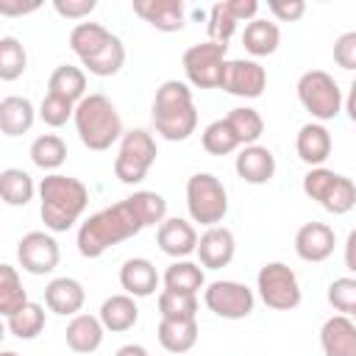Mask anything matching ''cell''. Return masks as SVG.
I'll use <instances>...</instances> for the list:
<instances>
[{
	"instance_id": "cell-1",
	"label": "cell",
	"mask_w": 356,
	"mask_h": 356,
	"mask_svg": "<svg viewBox=\"0 0 356 356\" xmlns=\"http://www.w3.org/2000/svg\"><path fill=\"white\" fill-rule=\"evenodd\" d=\"M167 220V200L159 192H134L125 200L106 206L78 228V253L83 259H100L108 248L136 236L150 225H161Z\"/></svg>"
},
{
	"instance_id": "cell-2",
	"label": "cell",
	"mask_w": 356,
	"mask_h": 356,
	"mask_svg": "<svg viewBox=\"0 0 356 356\" xmlns=\"http://www.w3.org/2000/svg\"><path fill=\"white\" fill-rule=\"evenodd\" d=\"M39 200H42L39 214H42L44 228L53 234H64L81 220L89 203V189L83 181L72 175L50 172L39 184Z\"/></svg>"
},
{
	"instance_id": "cell-3",
	"label": "cell",
	"mask_w": 356,
	"mask_h": 356,
	"mask_svg": "<svg viewBox=\"0 0 356 356\" xmlns=\"http://www.w3.org/2000/svg\"><path fill=\"white\" fill-rule=\"evenodd\" d=\"M70 47L81 58V64L97 78H111L125 64L122 39L114 36L100 22H78L70 31Z\"/></svg>"
},
{
	"instance_id": "cell-4",
	"label": "cell",
	"mask_w": 356,
	"mask_h": 356,
	"mask_svg": "<svg viewBox=\"0 0 356 356\" xmlns=\"http://www.w3.org/2000/svg\"><path fill=\"white\" fill-rule=\"evenodd\" d=\"M153 125L167 142H184L197 128L192 89L184 81H164L153 97Z\"/></svg>"
},
{
	"instance_id": "cell-5",
	"label": "cell",
	"mask_w": 356,
	"mask_h": 356,
	"mask_svg": "<svg viewBox=\"0 0 356 356\" xmlns=\"http://www.w3.org/2000/svg\"><path fill=\"white\" fill-rule=\"evenodd\" d=\"M75 131L83 147L89 150H108L117 139H122V120L117 106L106 95H86L75 106Z\"/></svg>"
},
{
	"instance_id": "cell-6",
	"label": "cell",
	"mask_w": 356,
	"mask_h": 356,
	"mask_svg": "<svg viewBox=\"0 0 356 356\" xmlns=\"http://www.w3.org/2000/svg\"><path fill=\"white\" fill-rule=\"evenodd\" d=\"M186 209L195 222L209 228L220 225L228 214V192L222 181L211 172H195L186 181Z\"/></svg>"
},
{
	"instance_id": "cell-7",
	"label": "cell",
	"mask_w": 356,
	"mask_h": 356,
	"mask_svg": "<svg viewBox=\"0 0 356 356\" xmlns=\"http://www.w3.org/2000/svg\"><path fill=\"white\" fill-rule=\"evenodd\" d=\"M303 192L328 214H348L356 206V184L328 167H312L303 175Z\"/></svg>"
},
{
	"instance_id": "cell-8",
	"label": "cell",
	"mask_w": 356,
	"mask_h": 356,
	"mask_svg": "<svg viewBox=\"0 0 356 356\" xmlns=\"http://www.w3.org/2000/svg\"><path fill=\"white\" fill-rule=\"evenodd\" d=\"M156 156H159V147H156V139L150 131H145V128L125 131L120 139L117 159H114V175L122 184H142L147 170L153 167Z\"/></svg>"
},
{
	"instance_id": "cell-9",
	"label": "cell",
	"mask_w": 356,
	"mask_h": 356,
	"mask_svg": "<svg viewBox=\"0 0 356 356\" xmlns=\"http://www.w3.org/2000/svg\"><path fill=\"white\" fill-rule=\"evenodd\" d=\"M298 100L317 122H328L342 111V89L325 70H309L298 78Z\"/></svg>"
},
{
	"instance_id": "cell-10",
	"label": "cell",
	"mask_w": 356,
	"mask_h": 356,
	"mask_svg": "<svg viewBox=\"0 0 356 356\" xmlns=\"http://www.w3.org/2000/svg\"><path fill=\"white\" fill-rule=\"evenodd\" d=\"M256 289H259V298L264 300V306L275 309V312H292L300 303L298 275L284 261H267L256 275Z\"/></svg>"
},
{
	"instance_id": "cell-11",
	"label": "cell",
	"mask_w": 356,
	"mask_h": 356,
	"mask_svg": "<svg viewBox=\"0 0 356 356\" xmlns=\"http://www.w3.org/2000/svg\"><path fill=\"white\" fill-rule=\"evenodd\" d=\"M225 53H228V44H220V42H200V44H192L186 53H184V72H186V81L197 89H220L222 83V70H225Z\"/></svg>"
},
{
	"instance_id": "cell-12",
	"label": "cell",
	"mask_w": 356,
	"mask_h": 356,
	"mask_svg": "<svg viewBox=\"0 0 356 356\" xmlns=\"http://www.w3.org/2000/svg\"><path fill=\"white\" fill-rule=\"evenodd\" d=\"M203 303L222 320H242L253 312L256 295L239 281H211L203 292Z\"/></svg>"
},
{
	"instance_id": "cell-13",
	"label": "cell",
	"mask_w": 356,
	"mask_h": 356,
	"mask_svg": "<svg viewBox=\"0 0 356 356\" xmlns=\"http://www.w3.org/2000/svg\"><path fill=\"white\" fill-rule=\"evenodd\" d=\"M17 259H19V267L31 275H47L58 267V259H61V250H58V242L44 234V231H31L25 234L19 242H17Z\"/></svg>"
},
{
	"instance_id": "cell-14",
	"label": "cell",
	"mask_w": 356,
	"mask_h": 356,
	"mask_svg": "<svg viewBox=\"0 0 356 356\" xmlns=\"http://www.w3.org/2000/svg\"><path fill=\"white\" fill-rule=\"evenodd\" d=\"M220 89L234 97H261V92L267 89V72L253 58H231L225 61Z\"/></svg>"
},
{
	"instance_id": "cell-15",
	"label": "cell",
	"mask_w": 356,
	"mask_h": 356,
	"mask_svg": "<svg viewBox=\"0 0 356 356\" xmlns=\"http://www.w3.org/2000/svg\"><path fill=\"white\" fill-rule=\"evenodd\" d=\"M134 14H139L147 25L164 33H175L186 22L184 0H134Z\"/></svg>"
},
{
	"instance_id": "cell-16",
	"label": "cell",
	"mask_w": 356,
	"mask_h": 356,
	"mask_svg": "<svg viewBox=\"0 0 356 356\" xmlns=\"http://www.w3.org/2000/svg\"><path fill=\"white\" fill-rule=\"evenodd\" d=\"M156 242H159L161 253H167L178 261V259H186L189 253L197 250V231L189 220L167 217L156 231Z\"/></svg>"
},
{
	"instance_id": "cell-17",
	"label": "cell",
	"mask_w": 356,
	"mask_h": 356,
	"mask_svg": "<svg viewBox=\"0 0 356 356\" xmlns=\"http://www.w3.org/2000/svg\"><path fill=\"white\" fill-rule=\"evenodd\" d=\"M334 245H337V234L325 222H306L295 234V253L312 264L325 261L334 253Z\"/></svg>"
},
{
	"instance_id": "cell-18",
	"label": "cell",
	"mask_w": 356,
	"mask_h": 356,
	"mask_svg": "<svg viewBox=\"0 0 356 356\" xmlns=\"http://www.w3.org/2000/svg\"><path fill=\"white\" fill-rule=\"evenodd\" d=\"M234 253H236V239H234L231 228H225V225L206 228V234L197 239V259L206 270L228 267Z\"/></svg>"
},
{
	"instance_id": "cell-19",
	"label": "cell",
	"mask_w": 356,
	"mask_h": 356,
	"mask_svg": "<svg viewBox=\"0 0 356 356\" xmlns=\"http://www.w3.org/2000/svg\"><path fill=\"white\" fill-rule=\"evenodd\" d=\"M234 170L236 175L245 181V184H253V186H261L267 181H273L275 175V156L270 147H261V145H248L239 150L236 161H234Z\"/></svg>"
},
{
	"instance_id": "cell-20",
	"label": "cell",
	"mask_w": 356,
	"mask_h": 356,
	"mask_svg": "<svg viewBox=\"0 0 356 356\" xmlns=\"http://www.w3.org/2000/svg\"><path fill=\"white\" fill-rule=\"evenodd\" d=\"M83 300H86V289L81 281L70 278V275H61V278H53L47 286H44V303L53 314H61V317H75L81 309H83Z\"/></svg>"
},
{
	"instance_id": "cell-21",
	"label": "cell",
	"mask_w": 356,
	"mask_h": 356,
	"mask_svg": "<svg viewBox=\"0 0 356 356\" xmlns=\"http://www.w3.org/2000/svg\"><path fill=\"white\" fill-rule=\"evenodd\" d=\"M325 356H356V323L348 314H334L320 328Z\"/></svg>"
},
{
	"instance_id": "cell-22",
	"label": "cell",
	"mask_w": 356,
	"mask_h": 356,
	"mask_svg": "<svg viewBox=\"0 0 356 356\" xmlns=\"http://www.w3.org/2000/svg\"><path fill=\"white\" fill-rule=\"evenodd\" d=\"M120 286L131 298H150L159 289V273L147 259H128L120 267Z\"/></svg>"
},
{
	"instance_id": "cell-23",
	"label": "cell",
	"mask_w": 356,
	"mask_h": 356,
	"mask_svg": "<svg viewBox=\"0 0 356 356\" xmlns=\"http://www.w3.org/2000/svg\"><path fill=\"white\" fill-rule=\"evenodd\" d=\"M103 334H106V328H103L100 317H95V314H75L64 331L70 350H75L81 356L95 353L103 345Z\"/></svg>"
},
{
	"instance_id": "cell-24",
	"label": "cell",
	"mask_w": 356,
	"mask_h": 356,
	"mask_svg": "<svg viewBox=\"0 0 356 356\" xmlns=\"http://www.w3.org/2000/svg\"><path fill=\"white\" fill-rule=\"evenodd\" d=\"M295 150H298V156H300L303 164L323 167V161L331 156V134H328V128L323 122H306L298 131Z\"/></svg>"
},
{
	"instance_id": "cell-25",
	"label": "cell",
	"mask_w": 356,
	"mask_h": 356,
	"mask_svg": "<svg viewBox=\"0 0 356 356\" xmlns=\"http://www.w3.org/2000/svg\"><path fill=\"white\" fill-rule=\"evenodd\" d=\"M33 120H36V111H33V103L28 97L8 95L0 100V131L6 136L28 134L33 128Z\"/></svg>"
},
{
	"instance_id": "cell-26",
	"label": "cell",
	"mask_w": 356,
	"mask_h": 356,
	"mask_svg": "<svg viewBox=\"0 0 356 356\" xmlns=\"http://www.w3.org/2000/svg\"><path fill=\"white\" fill-rule=\"evenodd\" d=\"M100 323L106 331H114V334H122L128 328L136 325L139 320V309H136V300L131 295H111L103 300L100 306Z\"/></svg>"
},
{
	"instance_id": "cell-27",
	"label": "cell",
	"mask_w": 356,
	"mask_h": 356,
	"mask_svg": "<svg viewBox=\"0 0 356 356\" xmlns=\"http://www.w3.org/2000/svg\"><path fill=\"white\" fill-rule=\"evenodd\" d=\"M242 44H245V50H248L250 56H256V58L273 56V53L278 50V44H281V31H278L275 22H267V19H259V17H256L253 22L245 25V31H242Z\"/></svg>"
},
{
	"instance_id": "cell-28",
	"label": "cell",
	"mask_w": 356,
	"mask_h": 356,
	"mask_svg": "<svg viewBox=\"0 0 356 356\" xmlns=\"http://www.w3.org/2000/svg\"><path fill=\"white\" fill-rule=\"evenodd\" d=\"M203 284H206L203 267L195 264V261L178 259V261H172V264L164 270V289H170V292L197 295V289H203Z\"/></svg>"
},
{
	"instance_id": "cell-29",
	"label": "cell",
	"mask_w": 356,
	"mask_h": 356,
	"mask_svg": "<svg viewBox=\"0 0 356 356\" xmlns=\"http://www.w3.org/2000/svg\"><path fill=\"white\" fill-rule=\"evenodd\" d=\"M156 334L164 350L186 353L197 342V320H161Z\"/></svg>"
},
{
	"instance_id": "cell-30",
	"label": "cell",
	"mask_w": 356,
	"mask_h": 356,
	"mask_svg": "<svg viewBox=\"0 0 356 356\" xmlns=\"http://www.w3.org/2000/svg\"><path fill=\"white\" fill-rule=\"evenodd\" d=\"M47 92L53 95H61L67 100H72L75 106L86 97V72L81 67H72V64H61L50 72V81H47Z\"/></svg>"
},
{
	"instance_id": "cell-31",
	"label": "cell",
	"mask_w": 356,
	"mask_h": 356,
	"mask_svg": "<svg viewBox=\"0 0 356 356\" xmlns=\"http://www.w3.org/2000/svg\"><path fill=\"white\" fill-rule=\"evenodd\" d=\"M33 178L19 167H6L0 172V195L8 206H28L33 200Z\"/></svg>"
},
{
	"instance_id": "cell-32",
	"label": "cell",
	"mask_w": 356,
	"mask_h": 356,
	"mask_svg": "<svg viewBox=\"0 0 356 356\" xmlns=\"http://www.w3.org/2000/svg\"><path fill=\"white\" fill-rule=\"evenodd\" d=\"M67 159V142L56 134H42L31 142V161L39 167V170H58Z\"/></svg>"
},
{
	"instance_id": "cell-33",
	"label": "cell",
	"mask_w": 356,
	"mask_h": 356,
	"mask_svg": "<svg viewBox=\"0 0 356 356\" xmlns=\"http://www.w3.org/2000/svg\"><path fill=\"white\" fill-rule=\"evenodd\" d=\"M28 303L31 300H28V292L22 289V281H19L17 270L11 264H0V314L11 317L19 309H25Z\"/></svg>"
},
{
	"instance_id": "cell-34",
	"label": "cell",
	"mask_w": 356,
	"mask_h": 356,
	"mask_svg": "<svg viewBox=\"0 0 356 356\" xmlns=\"http://www.w3.org/2000/svg\"><path fill=\"white\" fill-rule=\"evenodd\" d=\"M225 120H228V125H231V131L236 134V139H239L242 147L256 145L259 136L264 134V120H261V114H259L256 108H250V106L231 108Z\"/></svg>"
},
{
	"instance_id": "cell-35",
	"label": "cell",
	"mask_w": 356,
	"mask_h": 356,
	"mask_svg": "<svg viewBox=\"0 0 356 356\" xmlns=\"http://www.w3.org/2000/svg\"><path fill=\"white\" fill-rule=\"evenodd\" d=\"M200 142H203V150H206V153H211V156H228V153H234L236 147H242V145H239V139H236V134L231 131V125H228V120H225V117H222V120L209 122V125L203 128Z\"/></svg>"
},
{
	"instance_id": "cell-36",
	"label": "cell",
	"mask_w": 356,
	"mask_h": 356,
	"mask_svg": "<svg viewBox=\"0 0 356 356\" xmlns=\"http://www.w3.org/2000/svg\"><path fill=\"white\" fill-rule=\"evenodd\" d=\"M6 325L17 339H36L42 334V328H44V309L31 300L25 309H19L17 314L6 317Z\"/></svg>"
},
{
	"instance_id": "cell-37",
	"label": "cell",
	"mask_w": 356,
	"mask_h": 356,
	"mask_svg": "<svg viewBox=\"0 0 356 356\" xmlns=\"http://www.w3.org/2000/svg\"><path fill=\"white\" fill-rule=\"evenodd\" d=\"M28 70V53L19 39L3 36L0 39V81H17Z\"/></svg>"
},
{
	"instance_id": "cell-38",
	"label": "cell",
	"mask_w": 356,
	"mask_h": 356,
	"mask_svg": "<svg viewBox=\"0 0 356 356\" xmlns=\"http://www.w3.org/2000/svg\"><path fill=\"white\" fill-rule=\"evenodd\" d=\"M159 314H161V320H195L197 295H181V292L164 289L159 295Z\"/></svg>"
},
{
	"instance_id": "cell-39",
	"label": "cell",
	"mask_w": 356,
	"mask_h": 356,
	"mask_svg": "<svg viewBox=\"0 0 356 356\" xmlns=\"http://www.w3.org/2000/svg\"><path fill=\"white\" fill-rule=\"evenodd\" d=\"M239 19L231 14L228 8V0L222 3H214L209 8V22H206V31H209V42H220V44H228V39L234 36Z\"/></svg>"
},
{
	"instance_id": "cell-40",
	"label": "cell",
	"mask_w": 356,
	"mask_h": 356,
	"mask_svg": "<svg viewBox=\"0 0 356 356\" xmlns=\"http://www.w3.org/2000/svg\"><path fill=\"white\" fill-rule=\"evenodd\" d=\"M39 117H42L44 125L61 128V125H67L70 117H75V103L67 100V97H61V95L47 92V95L42 97V103H39Z\"/></svg>"
},
{
	"instance_id": "cell-41",
	"label": "cell",
	"mask_w": 356,
	"mask_h": 356,
	"mask_svg": "<svg viewBox=\"0 0 356 356\" xmlns=\"http://www.w3.org/2000/svg\"><path fill=\"white\" fill-rule=\"evenodd\" d=\"M328 303L342 314H353V309H356V275L334 278L328 284Z\"/></svg>"
},
{
	"instance_id": "cell-42",
	"label": "cell",
	"mask_w": 356,
	"mask_h": 356,
	"mask_svg": "<svg viewBox=\"0 0 356 356\" xmlns=\"http://www.w3.org/2000/svg\"><path fill=\"white\" fill-rule=\"evenodd\" d=\"M334 61L342 70H356V31H345L334 42Z\"/></svg>"
},
{
	"instance_id": "cell-43",
	"label": "cell",
	"mask_w": 356,
	"mask_h": 356,
	"mask_svg": "<svg viewBox=\"0 0 356 356\" xmlns=\"http://www.w3.org/2000/svg\"><path fill=\"white\" fill-rule=\"evenodd\" d=\"M53 8L67 19H83L97 8V0H56Z\"/></svg>"
},
{
	"instance_id": "cell-44",
	"label": "cell",
	"mask_w": 356,
	"mask_h": 356,
	"mask_svg": "<svg viewBox=\"0 0 356 356\" xmlns=\"http://www.w3.org/2000/svg\"><path fill=\"white\" fill-rule=\"evenodd\" d=\"M267 8H270L281 22H295V19H300V17L306 14V3H303V0H273Z\"/></svg>"
},
{
	"instance_id": "cell-45",
	"label": "cell",
	"mask_w": 356,
	"mask_h": 356,
	"mask_svg": "<svg viewBox=\"0 0 356 356\" xmlns=\"http://www.w3.org/2000/svg\"><path fill=\"white\" fill-rule=\"evenodd\" d=\"M228 8L239 22H253L256 11H259V3L256 0H228Z\"/></svg>"
},
{
	"instance_id": "cell-46",
	"label": "cell",
	"mask_w": 356,
	"mask_h": 356,
	"mask_svg": "<svg viewBox=\"0 0 356 356\" xmlns=\"http://www.w3.org/2000/svg\"><path fill=\"white\" fill-rule=\"evenodd\" d=\"M36 8H39V3H8V0L0 3V14H6V17L31 14V11H36Z\"/></svg>"
},
{
	"instance_id": "cell-47",
	"label": "cell",
	"mask_w": 356,
	"mask_h": 356,
	"mask_svg": "<svg viewBox=\"0 0 356 356\" xmlns=\"http://www.w3.org/2000/svg\"><path fill=\"white\" fill-rule=\"evenodd\" d=\"M345 267L356 275V228L348 234V239H345Z\"/></svg>"
},
{
	"instance_id": "cell-48",
	"label": "cell",
	"mask_w": 356,
	"mask_h": 356,
	"mask_svg": "<svg viewBox=\"0 0 356 356\" xmlns=\"http://www.w3.org/2000/svg\"><path fill=\"white\" fill-rule=\"evenodd\" d=\"M345 111H348L350 122H356V78L350 83V92H348V100H345Z\"/></svg>"
},
{
	"instance_id": "cell-49",
	"label": "cell",
	"mask_w": 356,
	"mask_h": 356,
	"mask_svg": "<svg viewBox=\"0 0 356 356\" xmlns=\"http://www.w3.org/2000/svg\"><path fill=\"white\" fill-rule=\"evenodd\" d=\"M114 356H150V353H147L142 345H122Z\"/></svg>"
},
{
	"instance_id": "cell-50",
	"label": "cell",
	"mask_w": 356,
	"mask_h": 356,
	"mask_svg": "<svg viewBox=\"0 0 356 356\" xmlns=\"http://www.w3.org/2000/svg\"><path fill=\"white\" fill-rule=\"evenodd\" d=\"M0 356H17V353H14V350H3Z\"/></svg>"
},
{
	"instance_id": "cell-51",
	"label": "cell",
	"mask_w": 356,
	"mask_h": 356,
	"mask_svg": "<svg viewBox=\"0 0 356 356\" xmlns=\"http://www.w3.org/2000/svg\"><path fill=\"white\" fill-rule=\"evenodd\" d=\"M350 320H353V323H356V309H353V314H350Z\"/></svg>"
}]
</instances>
